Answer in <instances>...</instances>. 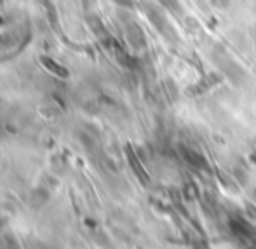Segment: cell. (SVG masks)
I'll return each mask as SVG.
<instances>
[{"label":"cell","mask_w":256,"mask_h":249,"mask_svg":"<svg viewBox=\"0 0 256 249\" xmlns=\"http://www.w3.org/2000/svg\"><path fill=\"white\" fill-rule=\"evenodd\" d=\"M42 61H44V63L48 64V68H49V70H54L58 75H61V77H68V72H66V70H63V68H60L56 63H54V61L48 60V58H42Z\"/></svg>","instance_id":"cell-1"}]
</instances>
